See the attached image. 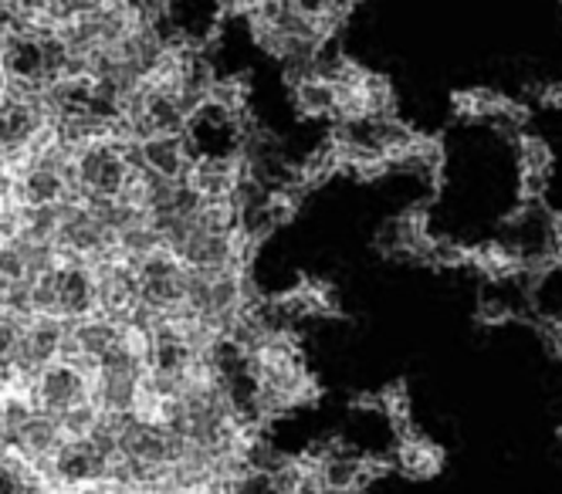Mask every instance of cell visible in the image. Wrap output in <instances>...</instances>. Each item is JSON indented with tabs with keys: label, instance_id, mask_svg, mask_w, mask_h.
I'll return each instance as SVG.
<instances>
[{
	"label": "cell",
	"instance_id": "obj_5",
	"mask_svg": "<svg viewBox=\"0 0 562 494\" xmlns=\"http://www.w3.org/2000/svg\"><path fill=\"white\" fill-rule=\"evenodd\" d=\"M518 312L508 305V299H481V305H477V322L481 325H505Z\"/></svg>",
	"mask_w": 562,
	"mask_h": 494
},
{
	"label": "cell",
	"instance_id": "obj_4",
	"mask_svg": "<svg viewBox=\"0 0 562 494\" xmlns=\"http://www.w3.org/2000/svg\"><path fill=\"white\" fill-rule=\"evenodd\" d=\"M552 162H555V153L552 146L536 136V133H518V170L529 173V177H552Z\"/></svg>",
	"mask_w": 562,
	"mask_h": 494
},
{
	"label": "cell",
	"instance_id": "obj_6",
	"mask_svg": "<svg viewBox=\"0 0 562 494\" xmlns=\"http://www.w3.org/2000/svg\"><path fill=\"white\" fill-rule=\"evenodd\" d=\"M539 333H542V343L552 349V356H562V318H546L539 325Z\"/></svg>",
	"mask_w": 562,
	"mask_h": 494
},
{
	"label": "cell",
	"instance_id": "obj_2",
	"mask_svg": "<svg viewBox=\"0 0 562 494\" xmlns=\"http://www.w3.org/2000/svg\"><path fill=\"white\" fill-rule=\"evenodd\" d=\"M448 464V454L445 447H440L437 440L411 430L404 437H396V450H393V468L411 478V481H434L440 471H445Z\"/></svg>",
	"mask_w": 562,
	"mask_h": 494
},
{
	"label": "cell",
	"instance_id": "obj_3",
	"mask_svg": "<svg viewBox=\"0 0 562 494\" xmlns=\"http://www.w3.org/2000/svg\"><path fill=\"white\" fill-rule=\"evenodd\" d=\"M292 102L305 119H323V115L336 119V81L308 75L292 86Z\"/></svg>",
	"mask_w": 562,
	"mask_h": 494
},
{
	"label": "cell",
	"instance_id": "obj_7",
	"mask_svg": "<svg viewBox=\"0 0 562 494\" xmlns=\"http://www.w3.org/2000/svg\"><path fill=\"white\" fill-rule=\"evenodd\" d=\"M549 255L552 268H562V214H552L549 221Z\"/></svg>",
	"mask_w": 562,
	"mask_h": 494
},
{
	"label": "cell",
	"instance_id": "obj_8",
	"mask_svg": "<svg viewBox=\"0 0 562 494\" xmlns=\"http://www.w3.org/2000/svg\"><path fill=\"white\" fill-rule=\"evenodd\" d=\"M146 494H204V491H187V487H159V491H146Z\"/></svg>",
	"mask_w": 562,
	"mask_h": 494
},
{
	"label": "cell",
	"instance_id": "obj_1",
	"mask_svg": "<svg viewBox=\"0 0 562 494\" xmlns=\"http://www.w3.org/2000/svg\"><path fill=\"white\" fill-rule=\"evenodd\" d=\"M78 403H92V377H86L78 366H71L65 359H55L34 377L37 414L61 417L65 409H71Z\"/></svg>",
	"mask_w": 562,
	"mask_h": 494
},
{
	"label": "cell",
	"instance_id": "obj_9",
	"mask_svg": "<svg viewBox=\"0 0 562 494\" xmlns=\"http://www.w3.org/2000/svg\"><path fill=\"white\" fill-rule=\"evenodd\" d=\"M555 437H559V444H562V420H559V427H555Z\"/></svg>",
	"mask_w": 562,
	"mask_h": 494
}]
</instances>
